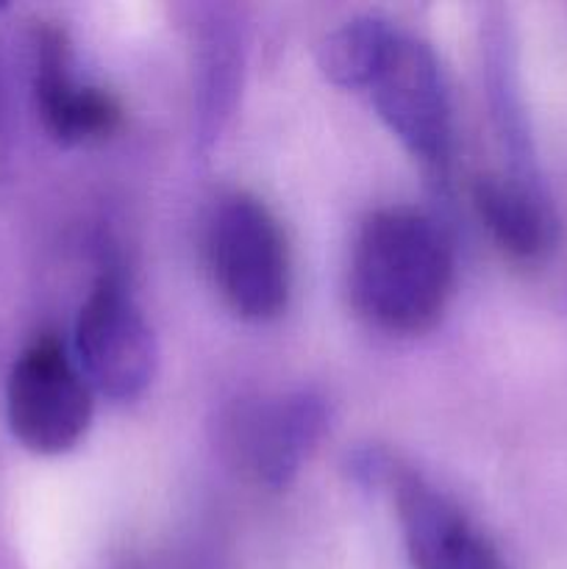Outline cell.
I'll return each instance as SVG.
<instances>
[{"mask_svg": "<svg viewBox=\"0 0 567 569\" xmlns=\"http://www.w3.org/2000/svg\"><path fill=\"white\" fill-rule=\"evenodd\" d=\"M454 250L442 226L417 209H378L361 222L350 256V298L389 333H422L454 292Z\"/></svg>", "mask_w": 567, "mask_h": 569, "instance_id": "cell-1", "label": "cell"}, {"mask_svg": "<svg viewBox=\"0 0 567 569\" xmlns=\"http://www.w3.org/2000/svg\"><path fill=\"white\" fill-rule=\"evenodd\" d=\"M206 261L222 300L242 320L267 322L289 303V250L259 198L226 194L206 222Z\"/></svg>", "mask_w": 567, "mask_h": 569, "instance_id": "cell-2", "label": "cell"}, {"mask_svg": "<svg viewBox=\"0 0 567 569\" xmlns=\"http://www.w3.org/2000/svg\"><path fill=\"white\" fill-rule=\"evenodd\" d=\"M367 92L389 131L431 172L434 181H448L454 161V106L431 44L395 28Z\"/></svg>", "mask_w": 567, "mask_h": 569, "instance_id": "cell-3", "label": "cell"}, {"mask_svg": "<svg viewBox=\"0 0 567 569\" xmlns=\"http://www.w3.org/2000/svg\"><path fill=\"white\" fill-rule=\"evenodd\" d=\"M92 392L59 339L42 337L14 361L6 417L17 442L37 456L67 453L92 422Z\"/></svg>", "mask_w": 567, "mask_h": 569, "instance_id": "cell-4", "label": "cell"}, {"mask_svg": "<svg viewBox=\"0 0 567 569\" xmlns=\"http://www.w3.org/2000/svg\"><path fill=\"white\" fill-rule=\"evenodd\" d=\"M76 353L89 383L111 400L137 398L153 381L156 337L115 270L103 272L83 300Z\"/></svg>", "mask_w": 567, "mask_h": 569, "instance_id": "cell-5", "label": "cell"}, {"mask_svg": "<svg viewBox=\"0 0 567 569\" xmlns=\"http://www.w3.org/2000/svg\"><path fill=\"white\" fill-rule=\"evenodd\" d=\"M328 428L326 400L309 389L239 406L226 426L237 465L267 489H287Z\"/></svg>", "mask_w": 567, "mask_h": 569, "instance_id": "cell-6", "label": "cell"}, {"mask_svg": "<svg viewBox=\"0 0 567 569\" xmlns=\"http://www.w3.org/2000/svg\"><path fill=\"white\" fill-rule=\"evenodd\" d=\"M387 492L415 569H506L493 542L426 478L400 467Z\"/></svg>", "mask_w": 567, "mask_h": 569, "instance_id": "cell-7", "label": "cell"}, {"mask_svg": "<svg viewBox=\"0 0 567 569\" xmlns=\"http://www.w3.org/2000/svg\"><path fill=\"white\" fill-rule=\"evenodd\" d=\"M33 103L44 131L61 144L98 142L122 120L120 103L109 92L78 81L70 44L56 26L33 33Z\"/></svg>", "mask_w": 567, "mask_h": 569, "instance_id": "cell-8", "label": "cell"}, {"mask_svg": "<svg viewBox=\"0 0 567 569\" xmlns=\"http://www.w3.org/2000/svg\"><path fill=\"white\" fill-rule=\"evenodd\" d=\"M472 206L493 233L498 248L517 261H539L554 250L559 237L554 203L545 187L506 176H478Z\"/></svg>", "mask_w": 567, "mask_h": 569, "instance_id": "cell-9", "label": "cell"}, {"mask_svg": "<svg viewBox=\"0 0 567 569\" xmlns=\"http://www.w3.org/2000/svg\"><path fill=\"white\" fill-rule=\"evenodd\" d=\"M484 81H487L489 109H493L495 131L506 153V176L523 183L545 187L537 167L531 122H528L526 100H523L520 76H517L515 42L509 26L493 20L484 33Z\"/></svg>", "mask_w": 567, "mask_h": 569, "instance_id": "cell-10", "label": "cell"}, {"mask_svg": "<svg viewBox=\"0 0 567 569\" xmlns=\"http://www.w3.org/2000/svg\"><path fill=\"white\" fill-rule=\"evenodd\" d=\"M239 83V39L237 31L220 14L211 17L200 31L198 44V120H195V133H198V148L209 150L220 137L228 114L233 109Z\"/></svg>", "mask_w": 567, "mask_h": 569, "instance_id": "cell-11", "label": "cell"}, {"mask_svg": "<svg viewBox=\"0 0 567 569\" xmlns=\"http://www.w3.org/2000/svg\"><path fill=\"white\" fill-rule=\"evenodd\" d=\"M395 28L381 17H356L328 33L320 44V70L339 89H367L381 64Z\"/></svg>", "mask_w": 567, "mask_h": 569, "instance_id": "cell-12", "label": "cell"}, {"mask_svg": "<svg viewBox=\"0 0 567 569\" xmlns=\"http://www.w3.org/2000/svg\"><path fill=\"white\" fill-rule=\"evenodd\" d=\"M400 470L398 459L387 453L384 448L367 445V448H356L348 456V472L359 487L365 489H389L395 472Z\"/></svg>", "mask_w": 567, "mask_h": 569, "instance_id": "cell-13", "label": "cell"}]
</instances>
